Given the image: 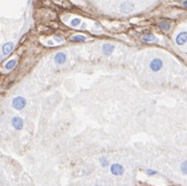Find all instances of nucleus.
<instances>
[{
  "label": "nucleus",
  "mask_w": 187,
  "mask_h": 186,
  "mask_svg": "<svg viewBox=\"0 0 187 186\" xmlns=\"http://www.w3.org/2000/svg\"><path fill=\"white\" fill-rule=\"evenodd\" d=\"M146 173H147V175H148V176H153V175H156V174H157V172L154 171V170H147Z\"/></svg>",
  "instance_id": "nucleus-17"
},
{
  "label": "nucleus",
  "mask_w": 187,
  "mask_h": 186,
  "mask_svg": "<svg viewBox=\"0 0 187 186\" xmlns=\"http://www.w3.org/2000/svg\"><path fill=\"white\" fill-rule=\"evenodd\" d=\"M99 162H100V165L102 167H108V165H110V163H108V159L106 158V157H100V159H99Z\"/></svg>",
  "instance_id": "nucleus-15"
},
{
  "label": "nucleus",
  "mask_w": 187,
  "mask_h": 186,
  "mask_svg": "<svg viewBox=\"0 0 187 186\" xmlns=\"http://www.w3.org/2000/svg\"><path fill=\"white\" fill-rule=\"evenodd\" d=\"M159 27L161 28L162 30H168L170 28H171V25H170L168 22L162 21V22H160V23H159Z\"/></svg>",
  "instance_id": "nucleus-13"
},
{
  "label": "nucleus",
  "mask_w": 187,
  "mask_h": 186,
  "mask_svg": "<svg viewBox=\"0 0 187 186\" xmlns=\"http://www.w3.org/2000/svg\"><path fill=\"white\" fill-rule=\"evenodd\" d=\"M94 186H101V185H99V184H96V185H94Z\"/></svg>",
  "instance_id": "nucleus-20"
},
{
  "label": "nucleus",
  "mask_w": 187,
  "mask_h": 186,
  "mask_svg": "<svg viewBox=\"0 0 187 186\" xmlns=\"http://www.w3.org/2000/svg\"><path fill=\"white\" fill-rule=\"evenodd\" d=\"M163 66V62L162 60L160 59V58H154V59H152L149 63V67L152 71H154V73H157L159 71Z\"/></svg>",
  "instance_id": "nucleus-3"
},
{
  "label": "nucleus",
  "mask_w": 187,
  "mask_h": 186,
  "mask_svg": "<svg viewBox=\"0 0 187 186\" xmlns=\"http://www.w3.org/2000/svg\"><path fill=\"white\" fill-rule=\"evenodd\" d=\"M14 49V43L11 41H8V43H4L2 46V54L3 56H7V55L11 54V52L13 51Z\"/></svg>",
  "instance_id": "nucleus-9"
},
{
  "label": "nucleus",
  "mask_w": 187,
  "mask_h": 186,
  "mask_svg": "<svg viewBox=\"0 0 187 186\" xmlns=\"http://www.w3.org/2000/svg\"><path fill=\"white\" fill-rule=\"evenodd\" d=\"M27 105V100L26 98L23 96H17L15 97L14 99H13V103H11V105H13V108L17 111H21L26 107Z\"/></svg>",
  "instance_id": "nucleus-1"
},
{
  "label": "nucleus",
  "mask_w": 187,
  "mask_h": 186,
  "mask_svg": "<svg viewBox=\"0 0 187 186\" xmlns=\"http://www.w3.org/2000/svg\"><path fill=\"white\" fill-rule=\"evenodd\" d=\"M180 169H181V172L185 175H187V160L183 161L180 165Z\"/></svg>",
  "instance_id": "nucleus-16"
},
{
  "label": "nucleus",
  "mask_w": 187,
  "mask_h": 186,
  "mask_svg": "<svg viewBox=\"0 0 187 186\" xmlns=\"http://www.w3.org/2000/svg\"><path fill=\"white\" fill-rule=\"evenodd\" d=\"M82 23L81 19H79V18H75V19H73L71 21V25L73 26V27H78V26H80Z\"/></svg>",
  "instance_id": "nucleus-14"
},
{
  "label": "nucleus",
  "mask_w": 187,
  "mask_h": 186,
  "mask_svg": "<svg viewBox=\"0 0 187 186\" xmlns=\"http://www.w3.org/2000/svg\"><path fill=\"white\" fill-rule=\"evenodd\" d=\"M16 65H17V60L16 59H11V60H9L8 62H6L5 69L11 70V69H13V68H15Z\"/></svg>",
  "instance_id": "nucleus-11"
},
{
  "label": "nucleus",
  "mask_w": 187,
  "mask_h": 186,
  "mask_svg": "<svg viewBox=\"0 0 187 186\" xmlns=\"http://www.w3.org/2000/svg\"><path fill=\"white\" fill-rule=\"evenodd\" d=\"M120 11L122 14H131L134 8H136V5L132 1H124L120 4Z\"/></svg>",
  "instance_id": "nucleus-2"
},
{
  "label": "nucleus",
  "mask_w": 187,
  "mask_h": 186,
  "mask_svg": "<svg viewBox=\"0 0 187 186\" xmlns=\"http://www.w3.org/2000/svg\"><path fill=\"white\" fill-rule=\"evenodd\" d=\"M124 186H127V185H124Z\"/></svg>",
  "instance_id": "nucleus-21"
},
{
  "label": "nucleus",
  "mask_w": 187,
  "mask_h": 186,
  "mask_svg": "<svg viewBox=\"0 0 187 186\" xmlns=\"http://www.w3.org/2000/svg\"><path fill=\"white\" fill-rule=\"evenodd\" d=\"M183 5H184L185 7H187V0H186V1H184V2H183Z\"/></svg>",
  "instance_id": "nucleus-19"
},
{
  "label": "nucleus",
  "mask_w": 187,
  "mask_h": 186,
  "mask_svg": "<svg viewBox=\"0 0 187 186\" xmlns=\"http://www.w3.org/2000/svg\"><path fill=\"white\" fill-rule=\"evenodd\" d=\"M141 41L144 43H152V41H156L157 38L155 37V35L151 34V33H146L141 37Z\"/></svg>",
  "instance_id": "nucleus-10"
},
{
  "label": "nucleus",
  "mask_w": 187,
  "mask_h": 186,
  "mask_svg": "<svg viewBox=\"0 0 187 186\" xmlns=\"http://www.w3.org/2000/svg\"><path fill=\"white\" fill-rule=\"evenodd\" d=\"M115 48H116V47H115L114 45H112V43H104L102 46V50H101V51H102V54L106 57L111 56V55L114 53Z\"/></svg>",
  "instance_id": "nucleus-7"
},
{
  "label": "nucleus",
  "mask_w": 187,
  "mask_h": 186,
  "mask_svg": "<svg viewBox=\"0 0 187 186\" xmlns=\"http://www.w3.org/2000/svg\"><path fill=\"white\" fill-rule=\"evenodd\" d=\"M111 174L114 176H121L124 174V167L120 163H113L110 167Z\"/></svg>",
  "instance_id": "nucleus-4"
},
{
  "label": "nucleus",
  "mask_w": 187,
  "mask_h": 186,
  "mask_svg": "<svg viewBox=\"0 0 187 186\" xmlns=\"http://www.w3.org/2000/svg\"><path fill=\"white\" fill-rule=\"evenodd\" d=\"M54 41H57V43H63V41H64V38H63V37H60V36H55V37H54Z\"/></svg>",
  "instance_id": "nucleus-18"
},
{
  "label": "nucleus",
  "mask_w": 187,
  "mask_h": 186,
  "mask_svg": "<svg viewBox=\"0 0 187 186\" xmlns=\"http://www.w3.org/2000/svg\"><path fill=\"white\" fill-rule=\"evenodd\" d=\"M11 125H13V127L16 130H22L23 129V126H24V121H23L22 118L16 116L11 119Z\"/></svg>",
  "instance_id": "nucleus-6"
},
{
  "label": "nucleus",
  "mask_w": 187,
  "mask_h": 186,
  "mask_svg": "<svg viewBox=\"0 0 187 186\" xmlns=\"http://www.w3.org/2000/svg\"><path fill=\"white\" fill-rule=\"evenodd\" d=\"M71 41H86V36H84V35L82 34H79V35H75V36H73V38H71Z\"/></svg>",
  "instance_id": "nucleus-12"
},
{
  "label": "nucleus",
  "mask_w": 187,
  "mask_h": 186,
  "mask_svg": "<svg viewBox=\"0 0 187 186\" xmlns=\"http://www.w3.org/2000/svg\"><path fill=\"white\" fill-rule=\"evenodd\" d=\"M67 60V56L64 52H58L54 56V61L57 65H63Z\"/></svg>",
  "instance_id": "nucleus-5"
},
{
  "label": "nucleus",
  "mask_w": 187,
  "mask_h": 186,
  "mask_svg": "<svg viewBox=\"0 0 187 186\" xmlns=\"http://www.w3.org/2000/svg\"><path fill=\"white\" fill-rule=\"evenodd\" d=\"M187 43V31H181L176 36V43L178 46H183Z\"/></svg>",
  "instance_id": "nucleus-8"
}]
</instances>
